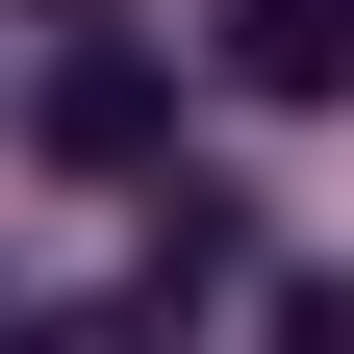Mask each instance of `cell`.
I'll list each match as a JSON object with an SVG mask.
<instances>
[{
    "label": "cell",
    "instance_id": "cell-1",
    "mask_svg": "<svg viewBox=\"0 0 354 354\" xmlns=\"http://www.w3.org/2000/svg\"><path fill=\"white\" fill-rule=\"evenodd\" d=\"M203 51H228L253 102H354V0H228Z\"/></svg>",
    "mask_w": 354,
    "mask_h": 354
},
{
    "label": "cell",
    "instance_id": "cell-2",
    "mask_svg": "<svg viewBox=\"0 0 354 354\" xmlns=\"http://www.w3.org/2000/svg\"><path fill=\"white\" fill-rule=\"evenodd\" d=\"M152 127H177V76L127 51V26H102V51L51 76V152H76V177H127V152H152Z\"/></svg>",
    "mask_w": 354,
    "mask_h": 354
},
{
    "label": "cell",
    "instance_id": "cell-3",
    "mask_svg": "<svg viewBox=\"0 0 354 354\" xmlns=\"http://www.w3.org/2000/svg\"><path fill=\"white\" fill-rule=\"evenodd\" d=\"M253 279V203H203V177H177V203H152V279H127V304H228Z\"/></svg>",
    "mask_w": 354,
    "mask_h": 354
},
{
    "label": "cell",
    "instance_id": "cell-4",
    "mask_svg": "<svg viewBox=\"0 0 354 354\" xmlns=\"http://www.w3.org/2000/svg\"><path fill=\"white\" fill-rule=\"evenodd\" d=\"M26 354H177V304H76V329H26Z\"/></svg>",
    "mask_w": 354,
    "mask_h": 354
},
{
    "label": "cell",
    "instance_id": "cell-5",
    "mask_svg": "<svg viewBox=\"0 0 354 354\" xmlns=\"http://www.w3.org/2000/svg\"><path fill=\"white\" fill-rule=\"evenodd\" d=\"M279 354H354V279H279Z\"/></svg>",
    "mask_w": 354,
    "mask_h": 354
}]
</instances>
